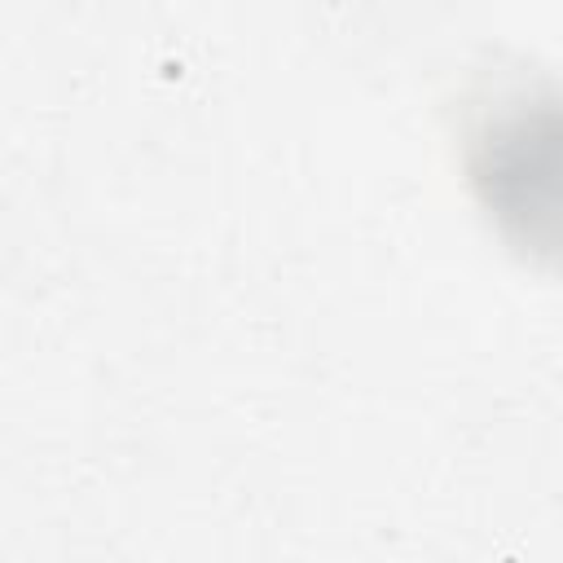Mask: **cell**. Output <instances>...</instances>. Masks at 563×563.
Listing matches in <instances>:
<instances>
[{
  "instance_id": "1",
  "label": "cell",
  "mask_w": 563,
  "mask_h": 563,
  "mask_svg": "<svg viewBox=\"0 0 563 563\" xmlns=\"http://www.w3.org/2000/svg\"><path fill=\"white\" fill-rule=\"evenodd\" d=\"M462 172L497 238L537 264H563V84L506 75L462 110Z\"/></svg>"
}]
</instances>
